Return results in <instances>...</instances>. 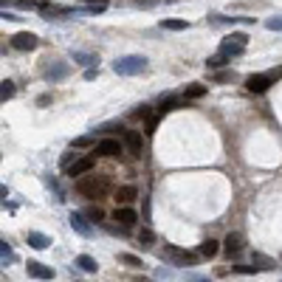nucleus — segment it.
I'll return each mask as SVG.
<instances>
[{
  "instance_id": "35",
  "label": "nucleus",
  "mask_w": 282,
  "mask_h": 282,
  "mask_svg": "<svg viewBox=\"0 0 282 282\" xmlns=\"http://www.w3.org/2000/svg\"><path fill=\"white\" fill-rule=\"evenodd\" d=\"M265 26L271 28V31H279V28H282V20H279V17H271V20H268Z\"/></svg>"
},
{
  "instance_id": "33",
  "label": "nucleus",
  "mask_w": 282,
  "mask_h": 282,
  "mask_svg": "<svg viewBox=\"0 0 282 282\" xmlns=\"http://www.w3.org/2000/svg\"><path fill=\"white\" fill-rule=\"evenodd\" d=\"M150 113H153V110H150V105H141V110L133 113V119H147Z\"/></svg>"
},
{
  "instance_id": "37",
  "label": "nucleus",
  "mask_w": 282,
  "mask_h": 282,
  "mask_svg": "<svg viewBox=\"0 0 282 282\" xmlns=\"http://www.w3.org/2000/svg\"><path fill=\"white\" fill-rule=\"evenodd\" d=\"M186 282H212L209 276H200V274H186Z\"/></svg>"
},
{
  "instance_id": "24",
  "label": "nucleus",
  "mask_w": 282,
  "mask_h": 282,
  "mask_svg": "<svg viewBox=\"0 0 282 282\" xmlns=\"http://www.w3.org/2000/svg\"><path fill=\"white\" fill-rule=\"evenodd\" d=\"M183 102L181 99H175V96H167V99H161V107H158V110L161 113H169V110H178V107H181Z\"/></svg>"
},
{
  "instance_id": "16",
  "label": "nucleus",
  "mask_w": 282,
  "mask_h": 282,
  "mask_svg": "<svg viewBox=\"0 0 282 282\" xmlns=\"http://www.w3.org/2000/svg\"><path fill=\"white\" fill-rule=\"evenodd\" d=\"M243 51H246V45H240V42H232V40L220 42V54H226L229 59H232V56H240Z\"/></svg>"
},
{
  "instance_id": "10",
  "label": "nucleus",
  "mask_w": 282,
  "mask_h": 282,
  "mask_svg": "<svg viewBox=\"0 0 282 282\" xmlns=\"http://www.w3.org/2000/svg\"><path fill=\"white\" fill-rule=\"evenodd\" d=\"M138 197V189H135L133 183H127V186H119V189L113 192V200H116V206H130Z\"/></svg>"
},
{
  "instance_id": "8",
  "label": "nucleus",
  "mask_w": 282,
  "mask_h": 282,
  "mask_svg": "<svg viewBox=\"0 0 282 282\" xmlns=\"http://www.w3.org/2000/svg\"><path fill=\"white\" fill-rule=\"evenodd\" d=\"M113 220H116L121 229H130V226H135V220H138V212L130 209V206H116V212H113Z\"/></svg>"
},
{
  "instance_id": "5",
  "label": "nucleus",
  "mask_w": 282,
  "mask_h": 282,
  "mask_svg": "<svg viewBox=\"0 0 282 282\" xmlns=\"http://www.w3.org/2000/svg\"><path fill=\"white\" fill-rule=\"evenodd\" d=\"M93 164H96V155H82V158H74V161L65 167V172H68L70 178H79V175H85V172H91Z\"/></svg>"
},
{
  "instance_id": "25",
  "label": "nucleus",
  "mask_w": 282,
  "mask_h": 282,
  "mask_svg": "<svg viewBox=\"0 0 282 282\" xmlns=\"http://www.w3.org/2000/svg\"><path fill=\"white\" fill-rule=\"evenodd\" d=\"M85 218L99 223V220H105V209H102V206H88V209H85Z\"/></svg>"
},
{
  "instance_id": "29",
  "label": "nucleus",
  "mask_w": 282,
  "mask_h": 282,
  "mask_svg": "<svg viewBox=\"0 0 282 282\" xmlns=\"http://www.w3.org/2000/svg\"><path fill=\"white\" fill-rule=\"evenodd\" d=\"M119 260L124 262V265H130V268H141V265H144V262H141V257H135V254H121Z\"/></svg>"
},
{
  "instance_id": "21",
  "label": "nucleus",
  "mask_w": 282,
  "mask_h": 282,
  "mask_svg": "<svg viewBox=\"0 0 282 282\" xmlns=\"http://www.w3.org/2000/svg\"><path fill=\"white\" fill-rule=\"evenodd\" d=\"M0 260H3V262H17V254H14V248L9 246L3 237H0Z\"/></svg>"
},
{
  "instance_id": "32",
  "label": "nucleus",
  "mask_w": 282,
  "mask_h": 282,
  "mask_svg": "<svg viewBox=\"0 0 282 282\" xmlns=\"http://www.w3.org/2000/svg\"><path fill=\"white\" fill-rule=\"evenodd\" d=\"M232 271H234V274H254L257 268H254V265H232Z\"/></svg>"
},
{
  "instance_id": "41",
  "label": "nucleus",
  "mask_w": 282,
  "mask_h": 282,
  "mask_svg": "<svg viewBox=\"0 0 282 282\" xmlns=\"http://www.w3.org/2000/svg\"><path fill=\"white\" fill-rule=\"evenodd\" d=\"M6 197H9V186L6 183H0V200H6Z\"/></svg>"
},
{
  "instance_id": "3",
  "label": "nucleus",
  "mask_w": 282,
  "mask_h": 282,
  "mask_svg": "<svg viewBox=\"0 0 282 282\" xmlns=\"http://www.w3.org/2000/svg\"><path fill=\"white\" fill-rule=\"evenodd\" d=\"M279 74H282L279 68L268 70V74H254V77H248V79H246V88H248L251 93H265L268 88H271V85H274L276 79H279Z\"/></svg>"
},
{
  "instance_id": "6",
  "label": "nucleus",
  "mask_w": 282,
  "mask_h": 282,
  "mask_svg": "<svg viewBox=\"0 0 282 282\" xmlns=\"http://www.w3.org/2000/svg\"><path fill=\"white\" fill-rule=\"evenodd\" d=\"M37 45H40V40H37V34H31V31H17V34L12 37L14 51H34Z\"/></svg>"
},
{
  "instance_id": "19",
  "label": "nucleus",
  "mask_w": 282,
  "mask_h": 282,
  "mask_svg": "<svg viewBox=\"0 0 282 282\" xmlns=\"http://www.w3.org/2000/svg\"><path fill=\"white\" fill-rule=\"evenodd\" d=\"M70 56H74V62H77V65H85V68H93V65L99 62L96 54H85V51H74Z\"/></svg>"
},
{
  "instance_id": "28",
  "label": "nucleus",
  "mask_w": 282,
  "mask_h": 282,
  "mask_svg": "<svg viewBox=\"0 0 282 282\" xmlns=\"http://www.w3.org/2000/svg\"><path fill=\"white\" fill-rule=\"evenodd\" d=\"M153 240H155V234H153V229H141L138 232V246H153Z\"/></svg>"
},
{
  "instance_id": "4",
  "label": "nucleus",
  "mask_w": 282,
  "mask_h": 282,
  "mask_svg": "<svg viewBox=\"0 0 282 282\" xmlns=\"http://www.w3.org/2000/svg\"><path fill=\"white\" fill-rule=\"evenodd\" d=\"M158 254H161V260H169L172 265H195L197 262V254L183 251V248H175V246H164Z\"/></svg>"
},
{
  "instance_id": "30",
  "label": "nucleus",
  "mask_w": 282,
  "mask_h": 282,
  "mask_svg": "<svg viewBox=\"0 0 282 282\" xmlns=\"http://www.w3.org/2000/svg\"><path fill=\"white\" fill-rule=\"evenodd\" d=\"M254 262H260L257 268H274L276 265L274 260H268V257H262V254H254Z\"/></svg>"
},
{
  "instance_id": "22",
  "label": "nucleus",
  "mask_w": 282,
  "mask_h": 282,
  "mask_svg": "<svg viewBox=\"0 0 282 282\" xmlns=\"http://www.w3.org/2000/svg\"><path fill=\"white\" fill-rule=\"evenodd\" d=\"M14 91H17V88H14V82H12V79H6V82H0V105H3V102H9V99L14 96Z\"/></svg>"
},
{
  "instance_id": "18",
  "label": "nucleus",
  "mask_w": 282,
  "mask_h": 282,
  "mask_svg": "<svg viewBox=\"0 0 282 282\" xmlns=\"http://www.w3.org/2000/svg\"><path fill=\"white\" fill-rule=\"evenodd\" d=\"M40 14L45 17V20H51V17H56V14H70V9L68 6H54V3H42Z\"/></svg>"
},
{
  "instance_id": "17",
  "label": "nucleus",
  "mask_w": 282,
  "mask_h": 282,
  "mask_svg": "<svg viewBox=\"0 0 282 282\" xmlns=\"http://www.w3.org/2000/svg\"><path fill=\"white\" fill-rule=\"evenodd\" d=\"M77 265L82 268L85 274H96V271H99V262L93 260L91 254H79V257H77Z\"/></svg>"
},
{
  "instance_id": "20",
  "label": "nucleus",
  "mask_w": 282,
  "mask_h": 282,
  "mask_svg": "<svg viewBox=\"0 0 282 282\" xmlns=\"http://www.w3.org/2000/svg\"><path fill=\"white\" fill-rule=\"evenodd\" d=\"M218 251H220V246L215 243V240H203V243H200V248H197V254H200V257H209V260Z\"/></svg>"
},
{
  "instance_id": "31",
  "label": "nucleus",
  "mask_w": 282,
  "mask_h": 282,
  "mask_svg": "<svg viewBox=\"0 0 282 282\" xmlns=\"http://www.w3.org/2000/svg\"><path fill=\"white\" fill-rule=\"evenodd\" d=\"M226 40H232V42H240V45H246L248 42V34H243V31H237V34H229Z\"/></svg>"
},
{
  "instance_id": "36",
  "label": "nucleus",
  "mask_w": 282,
  "mask_h": 282,
  "mask_svg": "<svg viewBox=\"0 0 282 282\" xmlns=\"http://www.w3.org/2000/svg\"><path fill=\"white\" fill-rule=\"evenodd\" d=\"M229 79H234V74H229V70H223V74H215V82H229Z\"/></svg>"
},
{
  "instance_id": "44",
  "label": "nucleus",
  "mask_w": 282,
  "mask_h": 282,
  "mask_svg": "<svg viewBox=\"0 0 282 282\" xmlns=\"http://www.w3.org/2000/svg\"><path fill=\"white\" fill-rule=\"evenodd\" d=\"M138 282H153V279H138Z\"/></svg>"
},
{
  "instance_id": "42",
  "label": "nucleus",
  "mask_w": 282,
  "mask_h": 282,
  "mask_svg": "<svg viewBox=\"0 0 282 282\" xmlns=\"http://www.w3.org/2000/svg\"><path fill=\"white\" fill-rule=\"evenodd\" d=\"M96 74H99V70L88 68V70H85V79H88V82H91V79H96Z\"/></svg>"
},
{
  "instance_id": "39",
  "label": "nucleus",
  "mask_w": 282,
  "mask_h": 282,
  "mask_svg": "<svg viewBox=\"0 0 282 282\" xmlns=\"http://www.w3.org/2000/svg\"><path fill=\"white\" fill-rule=\"evenodd\" d=\"M74 147H91V135H82V138L74 141Z\"/></svg>"
},
{
  "instance_id": "43",
  "label": "nucleus",
  "mask_w": 282,
  "mask_h": 282,
  "mask_svg": "<svg viewBox=\"0 0 282 282\" xmlns=\"http://www.w3.org/2000/svg\"><path fill=\"white\" fill-rule=\"evenodd\" d=\"M88 3H102V6H105V3H107V0H88Z\"/></svg>"
},
{
  "instance_id": "23",
  "label": "nucleus",
  "mask_w": 282,
  "mask_h": 282,
  "mask_svg": "<svg viewBox=\"0 0 282 282\" xmlns=\"http://www.w3.org/2000/svg\"><path fill=\"white\" fill-rule=\"evenodd\" d=\"M161 28H167V31H186L189 23L186 20H161Z\"/></svg>"
},
{
  "instance_id": "2",
  "label": "nucleus",
  "mask_w": 282,
  "mask_h": 282,
  "mask_svg": "<svg viewBox=\"0 0 282 282\" xmlns=\"http://www.w3.org/2000/svg\"><path fill=\"white\" fill-rule=\"evenodd\" d=\"M113 70H116L119 77H135V74H144V70H147V56H141V54L119 56V59L113 62Z\"/></svg>"
},
{
  "instance_id": "40",
  "label": "nucleus",
  "mask_w": 282,
  "mask_h": 282,
  "mask_svg": "<svg viewBox=\"0 0 282 282\" xmlns=\"http://www.w3.org/2000/svg\"><path fill=\"white\" fill-rule=\"evenodd\" d=\"M74 158H77V153H74V150H70V153H68V155H65V158H62V167H68V164L74 161Z\"/></svg>"
},
{
  "instance_id": "27",
  "label": "nucleus",
  "mask_w": 282,
  "mask_h": 282,
  "mask_svg": "<svg viewBox=\"0 0 282 282\" xmlns=\"http://www.w3.org/2000/svg\"><path fill=\"white\" fill-rule=\"evenodd\" d=\"M183 96H186V99H200V96H206V85H189V88L183 91Z\"/></svg>"
},
{
  "instance_id": "11",
  "label": "nucleus",
  "mask_w": 282,
  "mask_h": 282,
  "mask_svg": "<svg viewBox=\"0 0 282 282\" xmlns=\"http://www.w3.org/2000/svg\"><path fill=\"white\" fill-rule=\"evenodd\" d=\"M26 271H28V276H34V279H45V282L56 276L54 268L42 265V262H26Z\"/></svg>"
},
{
  "instance_id": "15",
  "label": "nucleus",
  "mask_w": 282,
  "mask_h": 282,
  "mask_svg": "<svg viewBox=\"0 0 282 282\" xmlns=\"http://www.w3.org/2000/svg\"><path fill=\"white\" fill-rule=\"evenodd\" d=\"M68 74H70V68L65 62L62 65H51V68L45 70V79H48V82H59V79H65Z\"/></svg>"
},
{
  "instance_id": "9",
  "label": "nucleus",
  "mask_w": 282,
  "mask_h": 282,
  "mask_svg": "<svg viewBox=\"0 0 282 282\" xmlns=\"http://www.w3.org/2000/svg\"><path fill=\"white\" fill-rule=\"evenodd\" d=\"M124 147L130 155H141L144 153V135L138 133V130H127L124 133Z\"/></svg>"
},
{
  "instance_id": "38",
  "label": "nucleus",
  "mask_w": 282,
  "mask_h": 282,
  "mask_svg": "<svg viewBox=\"0 0 282 282\" xmlns=\"http://www.w3.org/2000/svg\"><path fill=\"white\" fill-rule=\"evenodd\" d=\"M0 20H20L14 12H6V9H0Z\"/></svg>"
},
{
  "instance_id": "1",
  "label": "nucleus",
  "mask_w": 282,
  "mask_h": 282,
  "mask_svg": "<svg viewBox=\"0 0 282 282\" xmlns=\"http://www.w3.org/2000/svg\"><path fill=\"white\" fill-rule=\"evenodd\" d=\"M110 189H113V183H110V178L107 175H79V181H77V192L79 195H85V197H96V200H102V197H107L110 195Z\"/></svg>"
},
{
  "instance_id": "13",
  "label": "nucleus",
  "mask_w": 282,
  "mask_h": 282,
  "mask_svg": "<svg viewBox=\"0 0 282 282\" xmlns=\"http://www.w3.org/2000/svg\"><path fill=\"white\" fill-rule=\"evenodd\" d=\"M223 248H226L229 257H232V254H240V251H243V234L229 232V234H226V240H223Z\"/></svg>"
},
{
  "instance_id": "34",
  "label": "nucleus",
  "mask_w": 282,
  "mask_h": 282,
  "mask_svg": "<svg viewBox=\"0 0 282 282\" xmlns=\"http://www.w3.org/2000/svg\"><path fill=\"white\" fill-rule=\"evenodd\" d=\"M155 127H158V116L150 113V116H147V133H155Z\"/></svg>"
},
{
  "instance_id": "26",
  "label": "nucleus",
  "mask_w": 282,
  "mask_h": 282,
  "mask_svg": "<svg viewBox=\"0 0 282 282\" xmlns=\"http://www.w3.org/2000/svg\"><path fill=\"white\" fill-rule=\"evenodd\" d=\"M226 62H229V56H226V54H215V56H209V59H206V68L218 70V68H223Z\"/></svg>"
},
{
  "instance_id": "12",
  "label": "nucleus",
  "mask_w": 282,
  "mask_h": 282,
  "mask_svg": "<svg viewBox=\"0 0 282 282\" xmlns=\"http://www.w3.org/2000/svg\"><path fill=\"white\" fill-rule=\"evenodd\" d=\"M96 155H107V158H113V155L121 153V141L119 138H102L96 144V150H93Z\"/></svg>"
},
{
  "instance_id": "7",
  "label": "nucleus",
  "mask_w": 282,
  "mask_h": 282,
  "mask_svg": "<svg viewBox=\"0 0 282 282\" xmlns=\"http://www.w3.org/2000/svg\"><path fill=\"white\" fill-rule=\"evenodd\" d=\"M68 223H70V229H74L77 234H82V237H93V226L88 223V218H85L82 212H70Z\"/></svg>"
},
{
  "instance_id": "14",
  "label": "nucleus",
  "mask_w": 282,
  "mask_h": 282,
  "mask_svg": "<svg viewBox=\"0 0 282 282\" xmlns=\"http://www.w3.org/2000/svg\"><path fill=\"white\" fill-rule=\"evenodd\" d=\"M26 243L31 248H37V251H42V248L51 246V237H48V234H42V232H28L26 234Z\"/></svg>"
}]
</instances>
